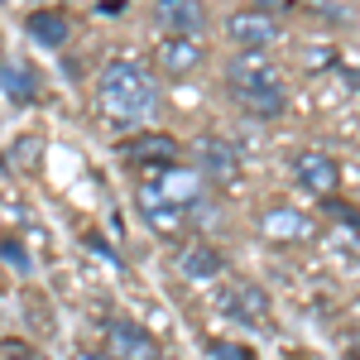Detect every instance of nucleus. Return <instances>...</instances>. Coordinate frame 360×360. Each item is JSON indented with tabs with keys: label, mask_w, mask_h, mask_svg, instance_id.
I'll return each instance as SVG.
<instances>
[{
	"label": "nucleus",
	"mask_w": 360,
	"mask_h": 360,
	"mask_svg": "<svg viewBox=\"0 0 360 360\" xmlns=\"http://www.w3.org/2000/svg\"><path fill=\"white\" fill-rule=\"evenodd\" d=\"M139 212H144V221H149V231H159L164 240H173V236H183L188 231V217H183V207L178 202H168L159 188H139Z\"/></svg>",
	"instance_id": "6e6552de"
},
{
	"label": "nucleus",
	"mask_w": 360,
	"mask_h": 360,
	"mask_svg": "<svg viewBox=\"0 0 360 360\" xmlns=\"http://www.w3.org/2000/svg\"><path fill=\"white\" fill-rule=\"evenodd\" d=\"M250 360H255V356H250Z\"/></svg>",
	"instance_id": "aec40b11"
},
{
	"label": "nucleus",
	"mask_w": 360,
	"mask_h": 360,
	"mask_svg": "<svg viewBox=\"0 0 360 360\" xmlns=\"http://www.w3.org/2000/svg\"><path fill=\"white\" fill-rule=\"evenodd\" d=\"M226 312H236L245 322H269V293L259 283H236L231 298H226Z\"/></svg>",
	"instance_id": "4468645a"
},
{
	"label": "nucleus",
	"mask_w": 360,
	"mask_h": 360,
	"mask_svg": "<svg viewBox=\"0 0 360 360\" xmlns=\"http://www.w3.org/2000/svg\"><path fill=\"white\" fill-rule=\"evenodd\" d=\"M202 58H207V49H202V39L197 34H168L164 44H159V68H164V77H193L197 68H202Z\"/></svg>",
	"instance_id": "0eeeda50"
},
{
	"label": "nucleus",
	"mask_w": 360,
	"mask_h": 360,
	"mask_svg": "<svg viewBox=\"0 0 360 360\" xmlns=\"http://www.w3.org/2000/svg\"><path fill=\"white\" fill-rule=\"evenodd\" d=\"M0 259H5V264H15L20 274L29 269V255H25V245H20V240H0Z\"/></svg>",
	"instance_id": "f3484780"
},
{
	"label": "nucleus",
	"mask_w": 360,
	"mask_h": 360,
	"mask_svg": "<svg viewBox=\"0 0 360 360\" xmlns=\"http://www.w3.org/2000/svg\"><path fill=\"white\" fill-rule=\"evenodd\" d=\"M25 29H29V39L44 44V49H63L68 34H72V25H68L63 10H34V15L25 20Z\"/></svg>",
	"instance_id": "ddd939ff"
},
{
	"label": "nucleus",
	"mask_w": 360,
	"mask_h": 360,
	"mask_svg": "<svg viewBox=\"0 0 360 360\" xmlns=\"http://www.w3.org/2000/svg\"><path fill=\"white\" fill-rule=\"evenodd\" d=\"M356 360H360V356H356Z\"/></svg>",
	"instance_id": "412c9836"
},
{
	"label": "nucleus",
	"mask_w": 360,
	"mask_h": 360,
	"mask_svg": "<svg viewBox=\"0 0 360 360\" xmlns=\"http://www.w3.org/2000/svg\"><path fill=\"white\" fill-rule=\"evenodd\" d=\"M259 231H264L274 245H303L317 226L307 221L303 212H293V207H269V212L259 217Z\"/></svg>",
	"instance_id": "9d476101"
},
{
	"label": "nucleus",
	"mask_w": 360,
	"mask_h": 360,
	"mask_svg": "<svg viewBox=\"0 0 360 360\" xmlns=\"http://www.w3.org/2000/svg\"><path fill=\"white\" fill-rule=\"evenodd\" d=\"M197 188H202V173H178L173 164L164 168V188H159V193H164L168 202H178V207H188V202L197 197Z\"/></svg>",
	"instance_id": "dca6fc26"
},
{
	"label": "nucleus",
	"mask_w": 360,
	"mask_h": 360,
	"mask_svg": "<svg viewBox=\"0 0 360 360\" xmlns=\"http://www.w3.org/2000/svg\"><path fill=\"white\" fill-rule=\"evenodd\" d=\"M231 96H236L250 115H259V120H274V115H283V106H288L283 77H278V68L264 53H240L231 63Z\"/></svg>",
	"instance_id": "f03ea898"
},
{
	"label": "nucleus",
	"mask_w": 360,
	"mask_h": 360,
	"mask_svg": "<svg viewBox=\"0 0 360 360\" xmlns=\"http://www.w3.org/2000/svg\"><path fill=\"white\" fill-rule=\"evenodd\" d=\"M106 346H111L106 351L111 360H159L164 356V346L144 332L139 322H111L106 327Z\"/></svg>",
	"instance_id": "39448f33"
},
{
	"label": "nucleus",
	"mask_w": 360,
	"mask_h": 360,
	"mask_svg": "<svg viewBox=\"0 0 360 360\" xmlns=\"http://www.w3.org/2000/svg\"><path fill=\"white\" fill-rule=\"evenodd\" d=\"M154 20L168 34H202L207 29V5L202 0H154Z\"/></svg>",
	"instance_id": "9b49d317"
},
{
	"label": "nucleus",
	"mask_w": 360,
	"mask_h": 360,
	"mask_svg": "<svg viewBox=\"0 0 360 360\" xmlns=\"http://www.w3.org/2000/svg\"><path fill=\"white\" fill-rule=\"evenodd\" d=\"M82 360H111V356H106V351H86Z\"/></svg>",
	"instance_id": "6ab92c4d"
},
{
	"label": "nucleus",
	"mask_w": 360,
	"mask_h": 360,
	"mask_svg": "<svg viewBox=\"0 0 360 360\" xmlns=\"http://www.w3.org/2000/svg\"><path fill=\"white\" fill-rule=\"evenodd\" d=\"M101 111H106V120H115V125H144L149 115H154V106H159V86H154V77L139 68V63H130V58H111L106 68H101Z\"/></svg>",
	"instance_id": "f257e3e1"
},
{
	"label": "nucleus",
	"mask_w": 360,
	"mask_h": 360,
	"mask_svg": "<svg viewBox=\"0 0 360 360\" xmlns=\"http://www.w3.org/2000/svg\"><path fill=\"white\" fill-rule=\"evenodd\" d=\"M197 173L212 178L217 188H231L240 178V149L226 144L221 135H202L197 139Z\"/></svg>",
	"instance_id": "20e7f679"
},
{
	"label": "nucleus",
	"mask_w": 360,
	"mask_h": 360,
	"mask_svg": "<svg viewBox=\"0 0 360 360\" xmlns=\"http://www.w3.org/2000/svg\"><path fill=\"white\" fill-rule=\"evenodd\" d=\"M221 269H226V259H221V250H212V245H188L183 259H178V274L188 283H212V278H221Z\"/></svg>",
	"instance_id": "f8f14e48"
},
{
	"label": "nucleus",
	"mask_w": 360,
	"mask_h": 360,
	"mask_svg": "<svg viewBox=\"0 0 360 360\" xmlns=\"http://www.w3.org/2000/svg\"><path fill=\"white\" fill-rule=\"evenodd\" d=\"M226 39L240 53H264L278 39V25H274V15H264V10H236V15H226Z\"/></svg>",
	"instance_id": "7ed1b4c3"
},
{
	"label": "nucleus",
	"mask_w": 360,
	"mask_h": 360,
	"mask_svg": "<svg viewBox=\"0 0 360 360\" xmlns=\"http://www.w3.org/2000/svg\"><path fill=\"white\" fill-rule=\"evenodd\" d=\"M212 360H250V351L236 341H212Z\"/></svg>",
	"instance_id": "a211bd4d"
},
{
	"label": "nucleus",
	"mask_w": 360,
	"mask_h": 360,
	"mask_svg": "<svg viewBox=\"0 0 360 360\" xmlns=\"http://www.w3.org/2000/svg\"><path fill=\"white\" fill-rule=\"evenodd\" d=\"M120 154L130 159V164H178V139L164 135V130H144V135H130L125 144H120Z\"/></svg>",
	"instance_id": "1a4fd4ad"
},
{
	"label": "nucleus",
	"mask_w": 360,
	"mask_h": 360,
	"mask_svg": "<svg viewBox=\"0 0 360 360\" xmlns=\"http://www.w3.org/2000/svg\"><path fill=\"white\" fill-rule=\"evenodd\" d=\"M293 178H298V188L312 193V197H336V188H341V168H336V159L332 154H317V149L298 154Z\"/></svg>",
	"instance_id": "423d86ee"
},
{
	"label": "nucleus",
	"mask_w": 360,
	"mask_h": 360,
	"mask_svg": "<svg viewBox=\"0 0 360 360\" xmlns=\"http://www.w3.org/2000/svg\"><path fill=\"white\" fill-rule=\"evenodd\" d=\"M0 91H5L10 101H20V106H29V101L39 96V86H34V77H29V68H20V63H5V68H0Z\"/></svg>",
	"instance_id": "2eb2a0df"
}]
</instances>
